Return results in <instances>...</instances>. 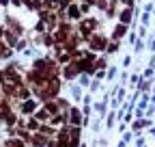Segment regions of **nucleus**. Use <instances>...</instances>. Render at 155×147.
Here are the masks:
<instances>
[{"label":"nucleus","mask_w":155,"mask_h":147,"mask_svg":"<svg viewBox=\"0 0 155 147\" xmlns=\"http://www.w3.org/2000/svg\"><path fill=\"white\" fill-rule=\"evenodd\" d=\"M48 117H50V115H48V110L43 108V110H39V113H37V117H35V119H48Z\"/></svg>","instance_id":"5"},{"label":"nucleus","mask_w":155,"mask_h":147,"mask_svg":"<svg viewBox=\"0 0 155 147\" xmlns=\"http://www.w3.org/2000/svg\"><path fill=\"white\" fill-rule=\"evenodd\" d=\"M35 110H37V102H32V100H26V102L22 104V113L30 115V113H35Z\"/></svg>","instance_id":"2"},{"label":"nucleus","mask_w":155,"mask_h":147,"mask_svg":"<svg viewBox=\"0 0 155 147\" xmlns=\"http://www.w3.org/2000/svg\"><path fill=\"white\" fill-rule=\"evenodd\" d=\"M50 141H48V136L45 134H41V132H37V134H30V145L32 147H45Z\"/></svg>","instance_id":"1"},{"label":"nucleus","mask_w":155,"mask_h":147,"mask_svg":"<svg viewBox=\"0 0 155 147\" xmlns=\"http://www.w3.org/2000/svg\"><path fill=\"white\" fill-rule=\"evenodd\" d=\"M78 69H80V65H75V63H73V65H67V67H65V76H67V78H75Z\"/></svg>","instance_id":"4"},{"label":"nucleus","mask_w":155,"mask_h":147,"mask_svg":"<svg viewBox=\"0 0 155 147\" xmlns=\"http://www.w3.org/2000/svg\"><path fill=\"white\" fill-rule=\"evenodd\" d=\"M71 121L73 123H80V113H78V110H71Z\"/></svg>","instance_id":"6"},{"label":"nucleus","mask_w":155,"mask_h":147,"mask_svg":"<svg viewBox=\"0 0 155 147\" xmlns=\"http://www.w3.org/2000/svg\"><path fill=\"white\" fill-rule=\"evenodd\" d=\"M91 48H95V50H101V48H106V39H104V37H93Z\"/></svg>","instance_id":"3"}]
</instances>
